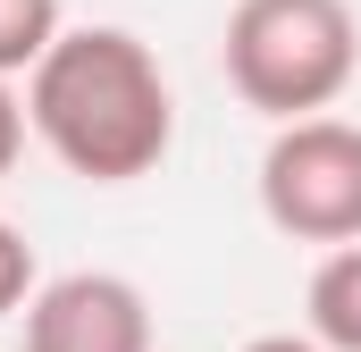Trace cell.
Returning <instances> with one entry per match:
<instances>
[{
    "instance_id": "obj_1",
    "label": "cell",
    "mask_w": 361,
    "mask_h": 352,
    "mask_svg": "<svg viewBox=\"0 0 361 352\" xmlns=\"http://www.w3.org/2000/svg\"><path fill=\"white\" fill-rule=\"evenodd\" d=\"M25 126L85 184H135L177 143V92L126 25H68L25 76Z\"/></svg>"
},
{
    "instance_id": "obj_2",
    "label": "cell",
    "mask_w": 361,
    "mask_h": 352,
    "mask_svg": "<svg viewBox=\"0 0 361 352\" xmlns=\"http://www.w3.org/2000/svg\"><path fill=\"white\" fill-rule=\"evenodd\" d=\"M219 68H227L235 101L277 126L328 118L361 76V17L353 0H235Z\"/></svg>"
},
{
    "instance_id": "obj_3",
    "label": "cell",
    "mask_w": 361,
    "mask_h": 352,
    "mask_svg": "<svg viewBox=\"0 0 361 352\" xmlns=\"http://www.w3.org/2000/svg\"><path fill=\"white\" fill-rule=\"evenodd\" d=\"M261 210L286 244H361V126L302 118L277 126L261 151Z\"/></svg>"
},
{
    "instance_id": "obj_4",
    "label": "cell",
    "mask_w": 361,
    "mask_h": 352,
    "mask_svg": "<svg viewBox=\"0 0 361 352\" xmlns=\"http://www.w3.org/2000/svg\"><path fill=\"white\" fill-rule=\"evenodd\" d=\"M25 352H152V302H143L135 277L68 268V277L34 285Z\"/></svg>"
},
{
    "instance_id": "obj_5",
    "label": "cell",
    "mask_w": 361,
    "mask_h": 352,
    "mask_svg": "<svg viewBox=\"0 0 361 352\" xmlns=\"http://www.w3.org/2000/svg\"><path fill=\"white\" fill-rule=\"evenodd\" d=\"M311 344L361 352V244H345L311 268Z\"/></svg>"
},
{
    "instance_id": "obj_6",
    "label": "cell",
    "mask_w": 361,
    "mask_h": 352,
    "mask_svg": "<svg viewBox=\"0 0 361 352\" xmlns=\"http://www.w3.org/2000/svg\"><path fill=\"white\" fill-rule=\"evenodd\" d=\"M59 34V0H0V76H34Z\"/></svg>"
},
{
    "instance_id": "obj_7",
    "label": "cell",
    "mask_w": 361,
    "mask_h": 352,
    "mask_svg": "<svg viewBox=\"0 0 361 352\" xmlns=\"http://www.w3.org/2000/svg\"><path fill=\"white\" fill-rule=\"evenodd\" d=\"M25 302H34V244L0 218V319H8V310H25Z\"/></svg>"
},
{
    "instance_id": "obj_8",
    "label": "cell",
    "mask_w": 361,
    "mask_h": 352,
    "mask_svg": "<svg viewBox=\"0 0 361 352\" xmlns=\"http://www.w3.org/2000/svg\"><path fill=\"white\" fill-rule=\"evenodd\" d=\"M17 151H25V101L8 92V76H0V176L17 168Z\"/></svg>"
},
{
    "instance_id": "obj_9",
    "label": "cell",
    "mask_w": 361,
    "mask_h": 352,
    "mask_svg": "<svg viewBox=\"0 0 361 352\" xmlns=\"http://www.w3.org/2000/svg\"><path fill=\"white\" fill-rule=\"evenodd\" d=\"M244 352H319V344H311V336H252Z\"/></svg>"
}]
</instances>
